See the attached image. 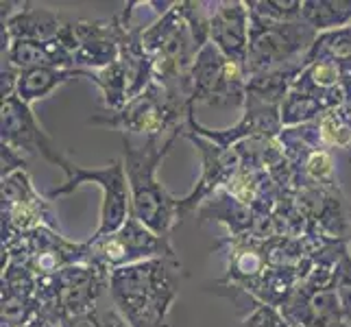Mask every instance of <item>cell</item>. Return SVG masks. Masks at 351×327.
<instances>
[{"instance_id": "6da1fadb", "label": "cell", "mask_w": 351, "mask_h": 327, "mask_svg": "<svg viewBox=\"0 0 351 327\" xmlns=\"http://www.w3.org/2000/svg\"><path fill=\"white\" fill-rule=\"evenodd\" d=\"M179 258H157L116 269L110 299L129 327H171V310L181 286Z\"/></svg>"}, {"instance_id": "7a4b0ae2", "label": "cell", "mask_w": 351, "mask_h": 327, "mask_svg": "<svg viewBox=\"0 0 351 327\" xmlns=\"http://www.w3.org/2000/svg\"><path fill=\"white\" fill-rule=\"evenodd\" d=\"M186 129L175 131L168 138L136 140L123 136V164L131 190V212L142 225L164 238H171L179 223V199L173 197L160 181L157 166L173 151Z\"/></svg>"}, {"instance_id": "3957f363", "label": "cell", "mask_w": 351, "mask_h": 327, "mask_svg": "<svg viewBox=\"0 0 351 327\" xmlns=\"http://www.w3.org/2000/svg\"><path fill=\"white\" fill-rule=\"evenodd\" d=\"M153 62L155 81L190 103V72L203 44L197 40L179 3H173L142 35Z\"/></svg>"}, {"instance_id": "277c9868", "label": "cell", "mask_w": 351, "mask_h": 327, "mask_svg": "<svg viewBox=\"0 0 351 327\" xmlns=\"http://www.w3.org/2000/svg\"><path fill=\"white\" fill-rule=\"evenodd\" d=\"M195 112L186 99L175 96L164 86L153 81L140 96L131 99L118 112H96L90 116L88 125L110 127L131 138H168L175 131L186 129L188 116Z\"/></svg>"}, {"instance_id": "5b68a950", "label": "cell", "mask_w": 351, "mask_h": 327, "mask_svg": "<svg viewBox=\"0 0 351 327\" xmlns=\"http://www.w3.org/2000/svg\"><path fill=\"white\" fill-rule=\"evenodd\" d=\"M249 9V7H247ZM251 31L249 51L245 62L247 79L258 75H269L277 70L301 68L304 70L306 55L317 40V31L304 20L297 22H275L266 20L249 9Z\"/></svg>"}, {"instance_id": "8992f818", "label": "cell", "mask_w": 351, "mask_h": 327, "mask_svg": "<svg viewBox=\"0 0 351 327\" xmlns=\"http://www.w3.org/2000/svg\"><path fill=\"white\" fill-rule=\"evenodd\" d=\"M110 275L96 264H72L57 275L38 280L40 317L59 325L66 317L92 312L103 293H110Z\"/></svg>"}, {"instance_id": "52a82bcc", "label": "cell", "mask_w": 351, "mask_h": 327, "mask_svg": "<svg viewBox=\"0 0 351 327\" xmlns=\"http://www.w3.org/2000/svg\"><path fill=\"white\" fill-rule=\"evenodd\" d=\"M62 171L66 175V184L48 192L46 199L53 201L59 197L72 195V192L86 184L99 186L103 192L99 227H96L92 238L114 234L127 223V218L131 216V190H129L123 160H112L110 166H105V168H83V166H77L70 160H66Z\"/></svg>"}, {"instance_id": "ba28073f", "label": "cell", "mask_w": 351, "mask_h": 327, "mask_svg": "<svg viewBox=\"0 0 351 327\" xmlns=\"http://www.w3.org/2000/svg\"><path fill=\"white\" fill-rule=\"evenodd\" d=\"M88 245V264H96L112 273L123 266L149 262L157 258H177L171 238L151 232L136 216L127 218V223L114 234L86 240Z\"/></svg>"}, {"instance_id": "9c48e42d", "label": "cell", "mask_w": 351, "mask_h": 327, "mask_svg": "<svg viewBox=\"0 0 351 327\" xmlns=\"http://www.w3.org/2000/svg\"><path fill=\"white\" fill-rule=\"evenodd\" d=\"M136 5L138 3H129L120 14L103 20L70 18L59 42L75 55V68L103 70L116 62L120 57V40H123Z\"/></svg>"}, {"instance_id": "30bf717a", "label": "cell", "mask_w": 351, "mask_h": 327, "mask_svg": "<svg viewBox=\"0 0 351 327\" xmlns=\"http://www.w3.org/2000/svg\"><path fill=\"white\" fill-rule=\"evenodd\" d=\"M7 262L22 264L38 280L57 275L72 264H88V245L66 240L57 229L40 227L3 245V266Z\"/></svg>"}, {"instance_id": "8fae6325", "label": "cell", "mask_w": 351, "mask_h": 327, "mask_svg": "<svg viewBox=\"0 0 351 327\" xmlns=\"http://www.w3.org/2000/svg\"><path fill=\"white\" fill-rule=\"evenodd\" d=\"M247 96V75L240 64L227 59L212 42H208L190 72V105L242 107Z\"/></svg>"}, {"instance_id": "7c38bea8", "label": "cell", "mask_w": 351, "mask_h": 327, "mask_svg": "<svg viewBox=\"0 0 351 327\" xmlns=\"http://www.w3.org/2000/svg\"><path fill=\"white\" fill-rule=\"evenodd\" d=\"M51 199H44L33 188L29 171H18L3 179V245L35 232L40 227H51L59 232L57 216L51 208Z\"/></svg>"}, {"instance_id": "4fadbf2b", "label": "cell", "mask_w": 351, "mask_h": 327, "mask_svg": "<svg viewBox=\"0 0 351 327\" xmlns=\"http://www.w3.org/2000/svg\"><path fill=\"white\" fill-rule=\"evenodd\" d=\"M184 138L197 147L201 160V177L195 184V188L186 197L179 199V223H184L192 212H199L201 205L208 199H212L219 190H223L229 184V179L242 168V160L236 147L223 149L216 142L190 131L188 125L184 131Z\"/></svg>"}, {"instance_id": "5bb4252c", "label": "cell", "mask_w": 351, "mask_h": 327, "mask_svg": "<svg viewBox=\"0 0 351 327\" xmlns=\"http://www.w3.org/2000/svg\"><path fill=\"white\" fill-rule=\"evenodd\" d=\"M188 129L216 142L223 149H232L236 144L251 140V138H280V133L284 131L282 105L247 92L245 105H242V116L234 127L208 129L205 125L199 123L195 118V112H192L188 116Z\"/></svg>"}, {"instance_id": "9a60e30c", "label": "cell", "mask_w": 351, "mask_h": 327, "mask_svg": "<svg viewBox=\"0 0 351 327\" xmlns=\"http://www.w3.org/2000/svg\"><path fill=\"white\" fill-rule=\"evenodd\" d=\"M0 144L16 149L24 157H44L59 168L68 160L55 140L42 129L31 105L22 103L18 96L5 99L0 105Z\"/></svg>"}, {"instance_id": "2e32d148", "label": "cell", "mask_w": 351, "mask_h": 327, "mask_svg": "<svg viewBox=\"0 0 351 327\" xmlns=\"http://www.w3.org/2000/svg\"><path fill=\"white\" fill-rule=\"evenodd\" d=\"M3 7V48L11 42H55L62 38L70 16L35 3H0Z\"/></svg>"}, {"instance_id": "e0dca14e", "label": "cell", "mask_w": 351, "mask_h": 327, "mask_svg": "<svg viewBox=\"0 0 351 327\" xmlns=\"http://www.w3.org/2000/svg\"><path fill=\"white\" fill-rule=\"evenodd\" d=\"M301 210L314 229L334 240L351 242V201L341 186L295 190Z\"/></svg>"}, {"instance_id": "ac0fdd59", "label": "cell", "mask_w": 351, "mask_h": 327, "mask_svg": "<svg viewBox=\"0 0 351 327\" xmlns=\"http://www.w3.org/2000/svg\"><path fill=\"white\" fill-rule=\"evenodd\" d=\"M208 7V31L210 42L232 59L234 64L245 68L249 51L251 18L247 3L240 0H223V3H205Z\"/></svg>"}, {"instance_id": "d6986e66", "label": "cell", "mask_w": 351, "mask_h": 327, "mask_svg": "<svg viewBox=\"0 0 351 327\" xmlns=\"http://www.w3.org/2000/svg\"><path fill=\"white\" fill-rule=\"evenodd\" d=\"M199 221L208 223L216 221L229 229V236L240 238V236H253V238H273L275 232V221L271 214H260L249 205L236 201L229 197L225 190H219L212 199L205 201L199 208Z\"/></svg>"}, {"instance_id": "ffe728a7", "label": "cell", "mask_w": 351, "mask_h": 327, "mask_svg": "<svg viewBox=\"0 0 351 327\" xmlns=\"http://www.w3.org/2000/svg\"><path fill=\"white\" fill-rule=\"evenodd\" d=\"M216 249H221L227 260V271L221 284L240 288L247 295L253 293V288L260 284L264 273L271 269L264 249V238L227 236L216 245Z\"/></svg>"}, {"instance_id": "44dd1931", "label": "cell", "mask_w": 351, "mask_h": 327, "mask_svg": "<svg viewBox=\"0 0 351 327\" xmlns=\"http://www.w3.org/2000/svg\"><path fill=\"white\" fill-rule=\"evenodd\" d=\"M3 62H9L16 70H35V68H75V55L68 48L55 42H11L3 48Z\"/></svg>"}, {"instance_id": "7402d4cb", "label": "cell", "mask_w": 351, "mask_h": 327, "mask_svg": "<svg viewBox=\"0 0 351 327\" xmlns=\"http://www.w3.org/2000/svg\"><path fill=\"white\" fill-rule=\"evenodd\" d=\"M345 70L332 62H314L301 70V75L295 79L293 90L301 94L317 96L330 107L345 105Z\"/></svg>"}, {"instance_id": "603a6c76", "label": "cell", "mask_w": 351, "mask_h": 327, "mask_svg": "<svg viewBox=\"0 0 351 327\" xmlns=\"http://www.w3.org/2000/svg\"><path fill=\"white\" fill-rule=\"evenodd\" d=\"M299 133V138H304L308 144L325 151H349L351 149V116L345 112V107L328 109L317 120H312L308 125L290 127Z\"/></svg>"}, {"instance_id": "cb8c5ba5", "label": "cell", "mask_w": 351, "mask_h": 327, "mask_svg": "<svg viewBox=\"0 0 351 327\" xmlns=\"http://www.w3.org/2000/svg\"><path fill=\"white\" fill-rule=\"evenodd\" d=\"M72 79H83V70L72 68V70H62V68H35V70H24L20 72L16 96L27 105H33L38 101L48 99L57 88H62L64 83Z\"/></svg>"}, {"instance_id": "d4e9b609", "label": "cell", "mask_w": 351, "mask_h": 327, "mask_svg": "<svg viewBox=\"0 0 351 327\" xmlns=\"http://www.w3.org/2000/svg\"><path fill=\"white\" fill-rule=\"evenodd\" d=\"M301 20L317 33L351 27V0H304Z\"/></svg>"}, {"instance_id": "484cf974", "label": "cell", "mask_w": 351, "mask_h": 327, "mask_svg": "<svg viewBox=\"0 0 351 327\" xmlns=\"http://www.w3.org/2000/svg\"><path fill=\"white\" fill-rule=\"evenodd\" d=\"M314 62H332L341 66L345 72H349L351 70V27L319 33L306 55L304 66H310Z\"/></svg>"}, {"instance_id": "4316f807", "label": "cell", "mask_w": 351, "mask_h": 327, "mask_svg": "<svg viewBox=\"0 0 351 327\" xmlns=\"http://www.w3.org/2000/svg\"><path fill=\"white\" fill-rule=\"evenodd\" d=\"M328 109H334V107L317 99V96L290 90L282 103V125H284V129L308 125L312 120H317L321 114L328 112Z\"/></svg>"}, {"instance_id": "83f0119b", "label": "cell", "mask_w": 351, "mask_h": 327, "mask_svg": "<svg viewBox=\"0 0 351 327\" xmlns=\"http://www.w3.org/2000/svg\"><path fill=\"white\" fill-rule=\"evenodd\" d=\"M247 7L266 20L297 22L301 20L304 0H247Z\"/></svg>"}, {"instance_id": "f1b7e54d", "label": "cell", "mask_w": 351, "mask_h": 327, "mask_svg": "<svg viewBox=\"0 0 351 327\" xmlns=\"http://www.w3.org/2000/svg\"><path fill=\"white\" fill-rule=\"evenodd\" d=\"M334 284H336L338 308H341L345 323L351 327V253L349 251H345L341 262L336 264Z\"/></svg>"}, {"instance_id": "f546056e", "label": "cell", "mask_w": 351, "mask_h": 327, "mask_svg": "<svg viewBox=\"0 0 351 327\" xmlns=\"http://www.w3.org/2000/svg\"><path fill=\"white\" fill-rule=\"evenodd\" d=\"M59 327H127V323L116 312V308H96L86 314L62 319Z\"/></svg>"}, {"instance_id": "4dcf8cb0", "label": "cell", "mask_w": 351, "mask_h": 327, "mask_svg": "<svg viewBox=\"0 0 351 327\" xmlns=\"http://www.w3.org/2000/svg\"><path fill=\"white\" fill-rule=\"evenodd\" d=\"M240 327H290V325L284 319L282 310L260 304V301L251 297V306L245 314V319H242Z\"/></svg>"}, {"instance_id": "1f68e13d", "label": "cell", "mask_w": 351, "mask_h": 327, "mask_svg": "<svg viewBox=\"0 0 351 327\" xmlns=\"http://www.w3.org/2000/svg\"><path fill=\"white\" fill-rule=\"evenodd\" d=\"M0 164H3V168H0V177L5 179L18 171H27L29 160L22 153H18L16 149L7 147V144H0Z\"/></svg>"}, {"instance_id": "d6a6232c", "label": "cell", "mask_w": 351, "mask_h": 327, "mask_svg": "<svg viewBox=\"0 0 351 327\" xmlns=\"http://www.w3.org/2000/svg\"><path fill=\"white\" fill-rule=\"evenodd\" d=\"M345 112L351 116V70L349 72H345Z\"/></svg>"}, {"instance_id": "836d02e7", "label": "cell", "mask_w": 351, "mask_h": 327, "mask_svg": "<svg viewBox=\"0 0 351 327\" xmlns=\"http://www.w3.org/2000/svg\"><path fill=\"white\" fill-rule=\"evenodd\" d=\"M127 327H129V325H127Z\"/></svg>"}]
</instances>
